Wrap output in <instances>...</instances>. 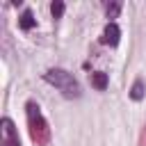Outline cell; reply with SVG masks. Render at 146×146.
Wrapping results in <instances>:
<instances>
[{"mask_svg": "<svg viewBox=\"0 0 146 146\" xmlns=\"http://www.w3.org/2000/svg\"><path fill=\"white\" fill-rule=\"evenodd\" d=\"M2 128V146H21V139H18V132H16V128H14V121L11 119H2V123H0Z\"/></svg>", "mask_w": 146, "mask_h": 146, "instance_id": "cell-3", "label": "cell"}, {"mask_svg": "<svg viewBox=\"0 0 146 146\" xmlns=\"http://www.w3.org/2000/svg\"><path fill=\"white\" fill-rule=\"evenodd\" d=\"M18 25H21V30H32V27L36 25V18H34L32 9H25V11L21 14V18H18Z\"/></svg>", "mask_w": 146, "mask_h": 146, "instance_id": "cell-5", "label": "cell"}, {"mask_svg": "<svg viewBox=\"0 0 146 146\" xmlns=\"http://www.w3.org/2000/svg\"><path fill=\"white\" fill-rule=\"evenodd\" d=\"M139 146H146V125H144V130L139 135Z\"/></svg>", "mask_w": 146, "mask_h": 146, "instance_id": "cell-10", "label": "cell"}, {"mask_svg": "<svg viewBox=\"0 0 146 146\" xmlns=\"http://www.w3.org/2000/svg\"><path fill=\"white\" fill-rule=\"evenodd\" d=\"M64 9H66V7H64V2H62V0H55V2L50 5V14H52L55 18H62Z\"/></svg>", "mask_w": 146, "mask_h": 146, "instance_id": "cell-9", "label": "cell"}, {"mask_svg": "<svg viewBox=\"0 0 146 146\" xmlns=\"http://www.w3.org/2000/svg\"><path fill=\"white\" fill-rule=\"evenodd\" d=\"M121 2H107L105 5V14H107V18H116L119 16V11H121Z\"/></svg>", "mask_w": 146, "mask_h": 146, "instance_id": "cell-8", "label": "cell"}, {"mask_svg": "<svg viewBox=\"0 0 146 146\" xmlns=\"http://www.w3.org/2000/svg\"><path fill=\"white\" fill-rule=\"evenodd\" d=\"M91 84H94L98 91H105V89H107V73H103V71L91 73Z\"/></svg>", "mask_w": 146, "mask_h": 146, "instance_id": "cell-7", "label": "cell"}, {"mask_svg": "<svg viewBox=\"0 0 146 146\" xmlns=\"http://www.w3.org/2000/svg\"><path fill=\"white\" fill-rule=\"evenodd\" d=\"M25 114H27V128H30V137H32L34 146H48L50 144V125L43 119V114L34 100H30L25 105Z\"/></svg>", "mask_w": 146, "mask_h": 146, "instance_id": "cell-1", "label": "cell"}, {"mask_svg": "<svg viewBox=\"0 0 146 146\" xmlns=\"http://www.w3.org/2000/svg\"><path fill=\"white\" fill-rule=\"evenodd\" d=\"M105 46H119L121 41V27L116 23H107L105 30H103V39H100Z\"/></svg>", "mask_w": 146, "mask_h": 146, "instance_id": "cell-4", "label": "cell"}, {"mask_svg": "<svg viewBox=\"0 0 146 146\" xmlns=\"http://www.w3.org/2000/svg\"><path fill=\"white\" fill-rule=\"evenodd\" d=\"M43 80H46L48 84L57 87L66 98H80V94H82L78 80L73 78V73H68V71H64V68H48V71L43 73Z\"/></svg>", "mask_w": 146, "mask_h": 146, "instance_id": "cell-2", "label": "cell"}, {"mask_svg": "<svg viewBox=\"0 0 146 146\" xmlns=\"http://www.w3.org/2000/svg\"><path fill=\"white\" fill-rule=\"evenodd\" d=\"M146 96V87H144V80L141 78H137L135 82H132V87H130V98L132 100H141Z\"/></svg>", "mask_w": 146, "mask_h": 146, "instance_id": "cell-6", "label": "cell"}]
</instances>
